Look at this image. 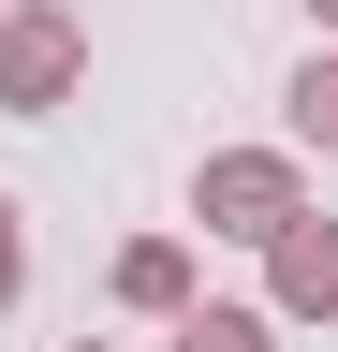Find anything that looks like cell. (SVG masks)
<instances>
[{
	"instance_id": "obj_1",
	"label": "cell",
	"mask_w": 338,
	"mask_h": 352,
	"mask_svg": "<svg viewBox=\"0 0 338 352\" xmlns=\"http://www.w3.org/2000/svg\"><path fill=\"white\" fill-rule=\"evenodd\" d=\"M74 74H89V15H59V0H0V118H59Z\"/></svg>"
},
{
	"instance_id": "obj_2",
	"label": "cell",
	"mask_w": 338,
	"mask_h": 352,
	"mask_svg": "<svg viewBox=\"0 0 338 352\" xmlns=\"http://www.w3.org/2000/svg\"><path fill=\"white\" fill-rule=\"evenodd\" d=\"M294 206H309L294 147H206V176H191V220H206V235H235V250H265Z\"/></svg>"
},
{
	"instance_id": "obj_3",
	"label": "cell",
	"mask_w": 338,
	"mask_h": 352,
	"mask_svg": "<svg viewBox=\"0 0 338 352\" xmlns=\"http://www.w3.org/2000/svg\"><path fill=\"white\" fill-rule=\"evenodd\" d=\"M265 308H279V323H338V220L294 206L265 235Z\"/></svg>"
},
{
	"instance_id": "obj_4",
	"label": "cell",
	"mask_w": 338,
	"mask_h": 352,
	"mask_svg": "<svg viewBox=\"0 0 338 352\" xmlns=\"http://www.w3.org/2000/svg\"><path fill=\"white\" fill-rule=\"evenodd\" d=\"M118 308H133V323H177V308H191V250L177 235H133V250H118Z\"/></svg>"
},
{
	"instance_id": "obj_5",
	"label": "cell",
	"mask_w": 338,
	"mask_h": 352,
	"mask_svg": "<svg viewBox=\"0 0 338 352\" xmlns=\"http://www.w3.org/2000/svg\"><path fill=\"white\" fill-rule=\"evenodd\" d=\"M162 338H177V352H279V308H206V294H191Z\"/></svg>"
},
{
	"instance_id": "obj_6",
	"label": "cell",
	"mask_w": 338,
	"mask_h": 352,
	"mask_svg": "<svg viewBox=\"0 0 338 352\" xmlns=\"http://www.w3.org/2000/svg\"><path fill=\"white\" fill-rule=\"evenodd\" d=\"M294 147H338V59L294 74Z\"/></svg>"
},
{
	"instance_id": "obj_7",
	"label": "cell",
	"mask_w": 338,
	"mask_h": 352,
	"mask_svg": "<svg viewBox=\"0 0 338 352\" xmlns=\"http://www.w3.org/2000/svg\"><path fill=\"white\" fill-rule=\"evenodd\" d=\"M30 294V220H15V191H0V308Z\"/></svg>"
},
{
	"instance_id": "obj_8",
	"label": "cell",
	"mask_w": 338,
	"mask_h": 352,
	"mask_svg": "<svg viewBox=\"0 0 338 352\" xmlns=\"http://www.w3.org/2000/svg\"><path fill=\"white\" fill-rule=\"evenodd\" d=\"M309 15H324V30H338V0H309Z\"/></svg>"
},
{
	"instance_id": "obj_9",
	"label": "cell",
	"mask_w": 338,
	"mask_h": 352,
	"mask_svg": "<svg viewBox=\"0 0 338 352\" xmlns=\"http://www.w3.org/2000/svg\"><path fill=\"white\" fill-rule=\"evenodd\" d=\"M74 352H103V338H74Z\"/></svg>"
}]
</instances>
